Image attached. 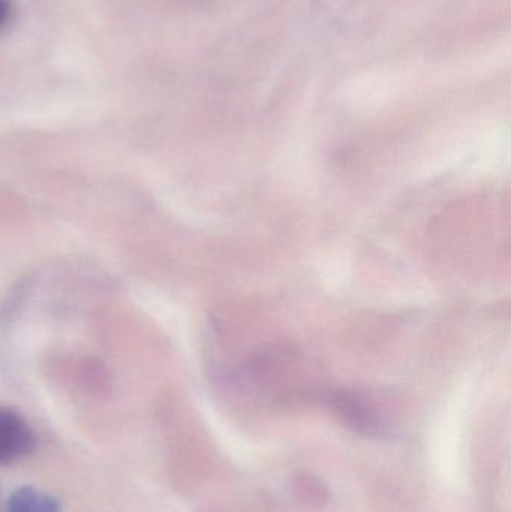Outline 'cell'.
<instances>
[{
	"label": "cell",
	"mask_w": 511,
	"mask_h": 512,
	"mask_svg": "<svg viewBox=\"0 0 511 512\" xmlns=\"http://www.w3.org/2000/svg\"><path fill=\"white\" fill-rule=\"evenodd\" d=\"M6 512H60L56 499L35 487L18 489L9 498Z\"/></svg>",
	"instance_id": "obj_2"
},
{
	"label": "cell",
	"mask_w": 511,
	"mask_h": 512,
	"mask_svg": "<svg viewBox=\"0 0 511 512\" xmlns=\"http://www.w3.org/2000/svg\"><path fill=\"white\" fill-rule=\"evenodd\" d=\"M35 436L23 417L12 409L0 408V465H11L29 456Z\"/></svg>",
	"instance_id": "obj_1"
},
{
	"label": "cell",
	"mask_w": 511,
	"mask_h": 512,
	"mask_svg": "<svg viewBox=\"0 0 511 512\" xmlns=\"http://www.w3.org/2000/svg\"><path fill=\"white\" fill-rule=\"evenodd\" d=\"M290 489L299 501L311 507H321L329 501V489L324 481L308 472L294 475L291 478Z\"/></svg>",
	"instance_id": "obj_3"
},
{
	"label": "cell",
	"mask_w": 511,
	"mask_h": 512,
	"mask_svg": "<svg viewBox=\"0 0 511 512\" xmlns=\"http://www.w3.org/2000/svg\"><path fill=\"white\" fill-rule=\"evenodd\" d=\"M12 2L11 0H0V32L5 29L6 24L11 20Z\"/></svg>",
	"instance_id": "obj_4"
}]
</instances>
